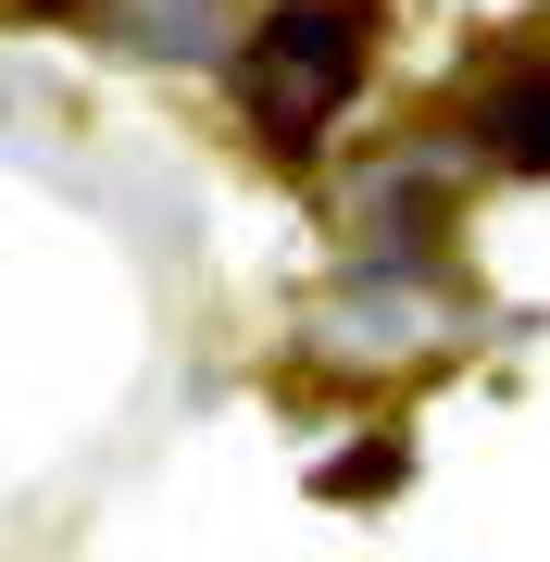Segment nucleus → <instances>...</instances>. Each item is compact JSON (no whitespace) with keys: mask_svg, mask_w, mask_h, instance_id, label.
<instances>
[{"mask_svg":"<svg viewBox=\"0 0 550 562\" xmlns=\"http://www.w3.org/2000/svg\"><path fill=\"white\" fill-rule=\"evenodd\" d=\"M363 50H375V0H276L238 50V101L276 150H313L326 113L363 88Z\"/></svg>","mask_w":550,"mask_h":562,"instance_id":"f257e3e1","label":"nucleus"},{"mask_svg":"<svg viewBox=\"0 0 550 562\" xmlns=\"http://www.w3.org/2000/svg\"><path fill=\"white\" fill-rule=\"evenodd\" d=\"M475 138H489L501 162H526V176H550V63H526V76H501V88H489Z\"/></svg>","mask_w":550,"mask_h":562,"instance_id":"f03ea898","label":"nucleus"}]
</instances>
